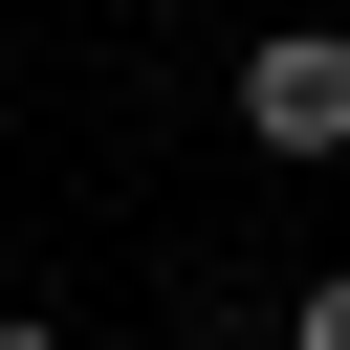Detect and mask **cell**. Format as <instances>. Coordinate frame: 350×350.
Masks as SVG:
<instances>
[{"mask_svg": "<svg viewBox=\"0 0 350 350\" xmlns=\"http://www.w3.org/2000/svg\"><path fill=\"white\" fill-rule=\"evenodd\" d=\"M284 350H350V262H328V284H306V306H284Z\"/></svg>", "mask_w": 350, "mask_h": 350, "instance_id": "7a4b0ae2", "label": "cell"}, {"mask_svg": "<svg viewBox=\"0 0 350 350\" xmlns=\"http://www.w3.org/2000/svg\"><path fill=\"white\" fill-rule=\"evenodd\" d=\"M241 153H284V175L350 153V22H262L241 44Z\"/></svg>", "mask_w": 350, "mask_h": 350, "instance_id": "6da1fadb", "label": "cell"}, {"mask_svg": "<svg viewBox=\"0 0 350 350\" xmlns=\"http://www.w3.org/2000/svg\"><path fill=\"white\" fill-rule=\"evenodd\" d=\"M0 350H66V328H44V306H0Z\"/></svg>", "mask_w": 350, "mask_h": 350, "instance_id": "3957f363", "label": "cell"}]
</instances>
